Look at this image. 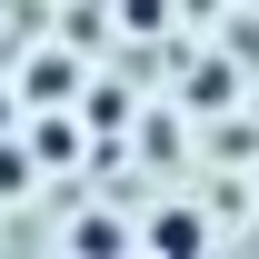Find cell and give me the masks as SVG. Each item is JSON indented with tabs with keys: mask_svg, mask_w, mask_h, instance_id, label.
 I'll list each match as a JSON object with an SVG mask.
<instances>
[{
	"mask_svg": "<svg viewBox=\"0 0 259 259\" xmlns=\"http://www.w3.org/2000/svg\"><path fill=\"white\" fill-rule=\"evenodd\" d=\"M70 239H80V249H130L140 229H130V220H80V229H70Z\"/></svg>",
	"mask_w": 259,
	"mask_h": 259,
	"instance_id": "3",
	"label": "cell"
},
{
	"mask_svg": "<svg viewBox=\"0 0 259 259\" xmlns=\"http://www.w3.org/2000/svg\"><path fill=\"white\" fill-rule=\"evenodd\" d=\"M130 10V30H160V0H120Z\"/></svg>",
	"mask_w": 259,
	"mask_h": 259,
	"instance_id": "5",
	"label": "cell"
},
{
	"mask_svg": "<svg viewBox=\"0 0 259 259\" xmlns=\"http://www.w3.org/2000/svg\"><path fill=\"white\" fill-rule=\"evenodd\" d=\"M30 190V150H10V130H0V199Z\"/></svg>",
	"mask_w": 259,
	"mask_h": 259,
	"instance_id": "4",
	"label": "cell"
},
{
	"mask_svg": "<svg viewBox=\"0 0 259 259\" xmlns=\"http://www.w3.org/2000/svg\"><path fill=\"white\" fill-rule=\"evenodd\" d=\"M0 130H10V110H0Z\"/></svg>",
	"mask_w": 259,
	"mask_h": 259,
	"instance_id": "6",
	"label": "cell"
},
{
	"mask_svg": "<svg viewBox=\"0 0 259 259\" xmlns=\"http://www.w3.org/2000/svg\"><path fill=\"white\" fill-rule=\"evenodd\" d=\"M140 239H150V249H199V239H209V220H199V209H160Z\"/></svg>",
	"mask_w": 259,
	"mask_h": 259,
	"instance_id": "2",
	"label": "cell"
},
{
	"mask_svg": "<svg viewBox=\"0 0 259 259\" xmlns=\"http://www.w3.org/2000/svg\"><path fill=\"white\" fill-rule=\"evenodd\" d=\"M20 90H30L40 110H50V100H70V90H80V70H70V50H40V60L20 70Z\"/></svg>",
	"mask_w": 259,
	"mask_h": 259,
	"instance_id": "1",
	"label": "cell"
}]
</instances>
